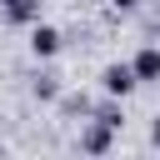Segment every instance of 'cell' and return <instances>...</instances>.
Wrapping results in <instances>:
<instances>
[{
    "label": "cell",
    "instance_id": "277c9868",
    "mask_svg": "<svg viewBox=\"0 0 160 160\" xmlns=\"http://www.w3.org/2000/svg\"><path fill=\"white\" fill-rule=\"evenodd\" d=\"M130 70H135V80H160V50L145 45V50L130 60Z\"/></svg>",
    "mask_w": 160,
    "mask_h": 160
},
{
    "label": "cell",
    "instance_id": "ba28073f",
    "mask_svg": "<svg viewBox=\"0 0 160 160\" xmlns=\"http://www.w3.org/2000/svg\"><path fill=\"white\" fill-rule=\"evenodd\" d=\"M155 150H160V120H155Z\"/></svg>",
    "mask_w": 160,
    "mask_h": 160
},
{
    "label": "cell",
    "instance_id": "5b68a950",
    "mask_svg": "<svg viewBox=\"0 0 160 160\" xmlns=\"http://www.w3.org/2000/svg\"><path fill=\"white\" fill-rule=\"evenodd\" d=\"M0 5H5V15L20 20V25H35V20H40V0H0Z\"/></svg>",
    "mask_w": 160,
    "mask_h": 160
},
{
    "label": "cell",
    "instance_id": "3957f363",
    "mask_svg": "<svg viewBox=\"0 0 160 160\" xmlns=\"http://www.w3.org/2000/svg\"><path fill=\"white\" fill-rule=\"evenodd\" d=\"M100 80H105V90H110V95H130V90H135V85H140V80H135V70H130V65H110V70H105V75H100Z\"/></svg>",
    "mask_w": 160,
    "mask_h": 160
},
{
    "label": "cell",
    "instance_id": "52a82bcc",
    "mask_svg": "<svg viewBox=\"0 0 160 160\" xmlns=\"http://www.w3.org/2000/svg\"><path fill=\"white\" fill-rule=\"evenodd\" d=\"M110 5H120V10H130V5H140V0H110Z\"/></svg>",
    "mask_w": 160,
    "mask_h": 160
},
{
    "label": "cell",
    "instance_id": "7a4b0ae2",
    "mask_svg": "<svg viewBox=\"0 0 160 160\" xmlns=\"http://www.w3.org/2000/svg\"><path fill=\"white\" fill-rule=\"evenodd\" d=\"M30 50H35L40 60H50V55L60 50V30H55V25H35V30H30Z\"/></svg>",
    "mask_w": 160,
    "mask_h": 160
},
{
    "label": "cell",
    "instance_id": "8992f818",
    "mask_svg": "<svg viewBox=\"0 0 160 160\" xmlns=\"http://www.w3.org/2000/svg\"><path fill=\"white\" fill-rule=\"evenodd\" d=\"M55 90H60L55 75H40V80H35V95H40V100H55Z\"/></svg>",
    "mask_w": 160,
    "mask_h": 160
},
{
    "label": "cell",
    "instance_id": "6da1fadb",
    "mask_svg": "<svg viewBox=\"0 0 160 160\" xmlns=\"http://www.w3.org/2000/svg\"><path fill=\"white\" fill-rule=\"evenodd\" d=\"M110 145H115V130H110V125H100V120L80 135V150H85L90 160H105V155H110Z\"/></svg>",
    "mask_w": 160,
    "mask_h": 160
}]
</instances>
